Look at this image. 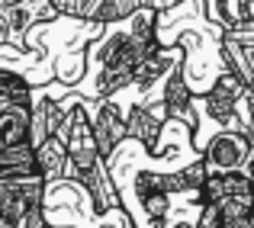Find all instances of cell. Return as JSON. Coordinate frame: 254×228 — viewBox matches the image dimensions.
Returning <instances> with one entry per match:
<instances>
[{"instance_id": "cell-4", "label": "cell", "mask_w": 254, "mask_h": 228, "mask_svg": "<svg viewBox=\"0 0 254 228\" xmlns=\"http://www.w3.org/2000/svg\"><path fill=\"white\" fill-rule=\"evenodd\" d=\"M36 167L45 177V183L64 173V167H68V145H64L62 135H45L36 145Z\"/></svg>"}, {"instance_id": "cell-8", "label": "cell", "mask_w": 254, "mask_h": 228, "mask_svg": "<svg viewBox=\"0 0 254 228\" xmlns=\"http://www.w3.org/2000/svg\"><path fill=\"white\" fill-rule=\"evenodd\" d=\"M245 173L251 177V190H254V158H248V164H245Z\"/></svg>"}, {"instance_id": "cell-3", "label": "cell", "mask_w": 254, "mask_h": 228, "mask_svg": "<svg viewBox=\"0 0 254 228\" xmlns=\"http://www.w3.org/2000/svg\"><path fill=\"white\" fill-rule=\"evenodd\" d=\"M168 103H155V106H135L126 119V132L132 138L145 145V148H155L158 138H161V125L168 122Z\"/></svg>"}, {"instance_id": "cell-6", "label": "cell", "mask_w": 254, "mask_h": 228, "mask_svg": "<svg viewBox=\"0 0 254 228\" xmlns=\"http://www.w3.org/2000/svg\"><path fill=\"white\" fill-rule=\"evenodd\" d=\"M164 103L171 106V113L190 110L193 93H190V84L184 80V74H171V77H168V84H164Z\"/></svg>"}, {"instance_id": "cell-2", "label": "cell", "mask_w": 254, "mask_h": 228, "mask_svg": "<svg viewBox=\"0 0 254 228\" xmlns=\"http://www.w3.org/2000/svg\"><path fill=\"white\" fill-rule=\"evenodd\" d=\"M248 158H251V142H248V135H242L235 129L219 132L209 142V148H206V161L216 171H245Z\"/></svg>"}, {"instance_id": "cell-5", "label": "cell", "mask_w": 254, "mask_h": 228, "mask_svg": "<svg viewBox=\"0 0 254 228\" xmlns=\"http://www.w3.org/2000/svg\"><path fill=\"white\" fill-rule=\"evenodd\" d=\"M93 135H97V145H100V154H103V158L129 135V132H126V119L116 113V106H100L97 119H93Z\"/></svg>"}, {"instance_id": "cell-1", "label": "cell", "mask_w": 254, "mask_h": 228, "mask_svg": "<svg viewBox=\"0 0 254 228\" xmlns=\"http://www.w3.org/2000/svg\"><path fill=\"white\" fill-rule=\"evenodd\" d=\"M32 129V100L0 97V151L29 142Z\"/></svg>"}, {"instance_id": "cell-7", "label": "cell", "mask_w": 254, "mask_h": 228, "mask_svg": "<svg viewBox=\"0 0 254 228\" xmlns=\"http://www.w3.org/2000/svg\"><path fill=\"white\" fill-rule=\"evenodd\" d=\"M206 177H209V173H206V161L203 158H193L190 164L184 167V171H180V180H184V190H203V183H206Z\"/></svg>"}]
</instances>
